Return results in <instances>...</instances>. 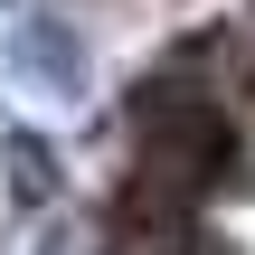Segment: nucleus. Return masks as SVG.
I'll return each mask as SVG.
<instances>
[{"instance_id":"f257e3e1","label":"nucleus","mask_w":255,"mask_h":255,"mask_svg":"<svg viewBox=\"0 0 255 255\" xmlns=\"http://www.w3.org/2000/svg\"><path fill=\"white\" fill-rule=\"evenodd\" d=\"M9 76L19 85H38V95H85V38H76V19H57V9H28L19 28H9Z\"/></svg>"},{"instance_id":"f03ea898","label":"nucleus","mask_w":255,"mask_h":255,"mask_svg":"<svg viewBox=\"0 0 255 255\" xmlns=\"http://www.w3.org/2000/svg\"><path fill=\"white\" fill-rule=\"evenodd\" d=\"M0 170H9L19 218H47V208L66 199V161H57V142H38V132H0Z\"/></svg>"}]
</instances>
